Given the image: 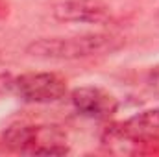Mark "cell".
<instances>
[{
	"mask_svg": "<svg viewBox=\"0 0 159 157\" xmlns=\"http://www.w3.org/2000/svg\"><path fill=\"white\" fill-rule=\"evenodd\" d=\"M124 39L113 34H83L69 37H41L26 46V54L37 59L72 61L119 52Z\"/></svg>",
	"mask_w": 159,
	"mask_h": 157,
	"instance_id": "6da1fadb",
	"label": "cell"
},
{
	"mask_svg": "<svg viewBox=\"0 0 159 157\" xmlns=\"http://www.w3.org/2000/svg\"><path fill=\"white\" fill-rule=\"evenodd\" d=\"M4 144L19 154L28 155H65L69 154L67 135L59 126L15 124L4 131Z\"/></svg>",
	"mask_w": 159,
	"mask_h": 157,
	"instance_id": "7a4b0ae2",
	"label": "cell"
},
{
	"mask_svg": "<svg viewBox=\"0 0 159 157\" xmlns=\"http://www.w3.org/2000/svg\"><path fill=\"white\" fill-rule=\"evenodd\" d=\"M13 91L28 104H54L65 98L67 81L56 72H26L13 78Z\"/></svg>",
	"mask_w": 159,
	"mask_h": 157,
	"instance_id": "3957f363",
	"label": "cell"
},
{
	"mask_svg": "<svg viewBox=\"0 0 159 157\" xmlns=\"http://www.w3.org/2000/svg\"><path fill=\"white\" fill-rule=\"evenodd\" d=\"M70 102L76 113L93 120H106L119 109V100L106 89L96 85H81L70 92Z\"/></svg>",
	"mask_w": 159,
	"mask_h": 157,
	"instance_id": "277c9868",
	"label": "cell"
},
{
	"mask_svg": "<svg viewBox=\"0 0 159 157\" xmlns=\"http://www.w3.org/2000/svg\"><path fill=\"white\" fill-rule=\"evenodd\" d=\"M52 17L59 22L107 24L111 9L102 0H63L52 7Z\"/></svg>",
	"mask_w": 159,
	"mask_h": 157,
	"instance_id": "5b68a950",
	"label": "cell"
},
{
	"mask_svg": "<svg viewBox=\"0 0 159 157\" xmlns=\"http://www.w3.org/2000/svg\"><path fill=\"white\" fill-rule=\"evenodd\" d=\"M122 133L133 144H154L159 142V107L135 113L124 122H119Z\"/></svg>",
	"mask_w": 159,
	"mask_h": 157,
	"instance_id": "8992f818",
	"label": "cell"
},
{
	"mask_svg": "<svg viewBox=\"0 0 159 157\" xmlns=\"http://www.w3.org/2000/svg\"><path fill=\"white\" fill-rule=\"evenodd\" d=\"M146 83H148V89L159 96V65L156 67H152L150 69V72H148V76H146Z\"/></svg>",
	"mask_w": 159,
	"mask_h": 157,
	"instance_id": "52a82bcc",
	"label": "cell"
},
{
	"mask_svg": "<svg viewBox=\"0 0 159 157\" xmlns=\"http://www.w3.org/2000/svg\"><path fill=\"white\" fill-rule=\"evenodd\" d=\"M9 89H13V78H11V74L0 72V96L4 92H7Z\"/></svg>",
	"mask_w": 159,
	"mask_h": 157,
	"instance_id": "ba28073f",
	"label": "cell"
},
{
	"mask_svg": "<svg viewBox=\"0 0 159 157\" xmlns=\"http://www.w3.org/2000/svg\"><path fill=\"white\" fill-rule=\"evenodd\" d=\"M157 17H159V11H157Z\"/></svg>",
	"mask_w": 159,
	"mask_h": 157,
	"instance_id": "9c48e42d",
	"label": "cell"
}]
</instances>
